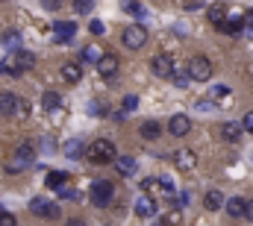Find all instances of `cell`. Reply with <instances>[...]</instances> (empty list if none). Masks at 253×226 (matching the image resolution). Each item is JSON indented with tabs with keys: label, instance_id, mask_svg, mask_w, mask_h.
<instances>
[{
	"label": "cell",
	"instance_id": "60d3db41",
	"mask_svg": "<svg viewBox=\"0 0 253 226\" xmlns=\"http://www.w3.org/2000/svg\"><path fill=\"white\" fill-rule=\"evenodd\" d=\"M186 9L189 12H197V9H203V3H186Z\"/></svg>",
	"mask_w": 253,
	"mask_h": 226
},
{
	"label": "cell",
	"instance_id": "603a6c76",
	"mask_svg": "<svg viewBox=\"0 0 253 226\" xmlns=\"http://www.w3.org/2000/svg\"><path fill=\"white\" fill-rule=\"evenodd\" d=\"M242 30H245V18H242V15L227 18V24H224V33H227V36H236V33H242Z\"/></svg>",
	"mask_w": 253,
	"mask_h": 226
},
{
	"label": "cell",
	"instance_id": "5bb4252c",
	"mask_svg": "<svg viewBox=\"0 0 253 226\" xmlns=\"http://www.w3.org/2000/svg\"><path fill=\"white\" fill-rule=\"evenodd\" d=\"M209 21H212L215 30H224V24H227V6L224 3H212L209 6Z\"/></svg>",
	"mask_w": 253,
	"mask_h": 226
},
{
	"label": "cell",
	"instance_id": "44dd1931",
	"mask_svg": "<svg viewBox=\"0 0 253 226\" xmlns=\"http://www.w3.org/2000/svg\"><path fill=\"white\" fill-rule=\"evenodd\" d=\"M115 170H118L121 176L135 173V159H132V156H118V159H115Z\"/></svg>",
	"mask_w": 253,
	"mask_h": 226
},
{
	"label": "cell",
	"instance_id": "1f68e13d",
	"mask_svg": "<svg viewBox=\"0 0 253 226\" xmlns=\"http://www.w3.org/2000/svg\"><path fill=\"white\" fill-rule=\"evenodd\" d=\"M59 197H62V200H80V194H77L74 188H68V185H65L62 191H59Z\"/></svg>",
	"mask_w": 253,
	"mask_h": 226
},
{
	"label": "cell",
	"instance_id": "7a4b0ae2",
	"mask_svg": "<svg viewBox=\"0 0 253 226\" xmlns=\"http://www.w3.org/2000/svg\"><path fill=\"white\" fill-rule=\"evenodd\" d=\"M33 159H36V147H33V141H24V144H18V150L12 156V165H6V170L9 173H21L24 168L33 165Z\"/></svg>",
	"mask_w": 253,
	"mask_h": 226
},
{
	"label": "cell",
	"instance_id": "9a60e30c",
	"mask_svg": "<svg viewBox=\"0 0 253 226\" xmlns=\"http://www.w3.org/2000/svg\"><path fill=\"white\" fill-rule=\"evenodd\" d=\"M59 74H62V79L68 82V85H74V82H80V79H83V68H80L77 62H65Z\"/></svg>",
	"mask_w": 253,
	"mask_h": 226
},
{
	"label": "cell",
	"instance_id": "2e32d148",
	"mask_svg": "<svg viewBox=\"0 0 253 226\" xmlns=\"http://www.w3.org/2000/svg\"><path fill=\"white\" fill-rule=\"evenodd\" d=\"M59 103H62L59 91H44V94H42V106H44V112H47V114L59 112Z\"/></svg>",
	"mask_w": 253,
	"mask_h": 226
},
{
	"label": "cell",
	"instance_id": "ac0fdd59",
	"mask_svg": "<svg viewBox=\"0 0 253 226\" xmlns=\"http://www.w3.org/2000/svg\"><path fill=\"white\" fill-rule=\"evenodd\" d=\"M68 179H71V176H68L65 170H50V173H47V188H53V191H62Z\"/></svg>",
	"mask_w": 253,
	"mask_h": 226
},
{
	"label": "cell",
	"instance_id": "30bf717a",
	"mask_svg": "<svg viewBox=\"0 0 253 226\" xmlns=\"http://www.w3.org/2000/svg\"><path fill=\"white\" fill-rule=\"evenodd\" d=\"M74 33H77V24H74V21H62V24H56V30H53V41H56V44H68V41L74 38Z\"/></svg>",
	"mask_w": 253,
	"mask_h": 226
},
{
	"label": "cell",
	"instance_id": "7402d4cb",
	"mask_svg": "<svg viewBox=\"0 0 253 226\" xmlns=\"http://www.w3.org/2000/svg\"><path fill=\"white\" fill-rule=\"evenodd\" d=\"M83 153H88V150H85V144H83L80 138H71V141L65 144V156H68V159H77V156H83Z\"/></svg>",
	"mask_w": 253,
	"mask_h": 226
},
{
	"label": "cell",
	"instance_id": "836d02e7",
	"mask_svg": "<svg viewBox=\"0 0 253 226\" xmlns=\"http://www.w3.org/2000/svg\"><path fill=\"white\" fill-rule=\"evenodd\" d=\"M135 106H138V100H135L132 94H126V97H124V112H132Z\"/></svg>",
	"mask_w": 253,
	"mask_h": 226
},
{
	"label": "cell",
	"instance_id": "ab89813d",
	"mask_svg": "<svg viewBox=\"0 0 253 226\" xmlns=\"http://www.w3.org/2000/svg\"><path fill=\"white\" fill-rule=\"evenodd\" d=\"M27 112H30V106H27V103H21V106H18V117H27Z\"/></svg>",
	"mask_w": 253,
	"mask_h": 226
},
{
	"label": "cell",
	"instance_id": "7c38bea8",
	"mask_svg": "<svg viewBox=\"0 0 253 226\" xmlns=\"http://www.w3.org/2000/svg\"><path fill=\"white\" fill-rule=\"evenodd\" d=\"M242 135H245V126H242V123H236V120H227V123H221V138H227L230 144L242 141Z\"/></svg>",
	"mask_w": 253,
	"mask_h": 226
},
{
	"label": "cell",
	"instance_id": "6da1fadb",
	"mask_svg": "<svg viewBox=\"0 0 253 226\" xmlns=\"http://www.w3.org/2000/svg\"><path fill=\"white\" fill-rule=\"evenodd\" d=\"M85 156H88L91 165H115V159H118L115 144H112L109 138H97V141H91Z\"/></svg>",
	"mask_w": 253,
	"mask_h": 226
},
{
	"label": "cell",
	"instance_id": "ba28073f",
	"mask_svg": "<svg viewBox=\"0 0 253 226\" xmlns=\"http://www.w3.org/2000/svg\"><path fill=\"white\" fill-rule=\"evenodd\" d=\"M174 165H177V170L189 173V170H194V165H197V153L189 150V147H180V150L174 153Z\"/></svg>",
	"mask_w": 253,
	"mask_h": 226
},
{
	"label": "cell",
	"instance_id": "d6a6232c",
	"mask_svg": "<svg viewBox=\"0 0 253 226\" xmlns=\"http://www.w3.org/2000/svg\"><path fill=\"white\" fill-rule=\"evenodd\" d=\"M0 226H18V221H15V215L3 212V215H0Z\"/></svg>",
	"mask_w": 253,
	"mask_h": 226
},
{
	"label": "cell",
	"instance_id": "9c48e42d",
	"mask_svg": "<svg viewBox=\"0 0 253 226\" xmlns=\"http://www.w3.org/2000/svg\"><path fill=\"white\" fill-rule=\"evenodd\" d=\"M168 132H171L174 138H183V135H189V132H191L189 114H174V117L168 120Z\"/></svg>",
	"mask_w": 253,
	"mask_h": 226
},
{
	"label": "cell",
	"instance_id": "4fadbf2b",
	"mask_svg": "<svg viewBox=\"0 0 253 226\" xmlns=\"http://www.w3.org/2000/svg\"><path fill=\"white\" fill-rule=\"evenodd\" d=\"M18 106H21V100H18L12 91H0V114H3V117L18 114Z\"/></svg>",
	"mask_w": 253,
	"mask_h": 226
},
{
	"label": "cell",
	"instance_id": "8992f818",
	"mask_svg": "<svg viewBox=\"0 0 253 226\" xmlns=\"http://www.w3.org/2000/svg\"><path fill=\"white\" fill-rule=\"evenodd\" d=\"M112 194H115V185H112V182H106V179L91 182L88 197H91V203H94V206H106V203L112 200Z\"/></svg>",
	"mask_w": 253,
	"mask_h": 226
},
{
	"label": "cell",
	"instance_id": "277c9868",
	"mask_svg": "<svg viewBox=\"0 0 253 226\" xmlns=\"http://www.w3.org/2000/svg\"><path fill=\"white\" fill-rule=\"evenodd\" d=\"M121 41H124L129 50H138L147 44V27L144 24H129L124 33H121Z\"/></svg>",
	"mask_w": 253,
	"mask_h": 226
},
{
	"label": "cell",
	"instance_id": "8fae6325",
	"mask_svg": "<svg viewBox=\"0 0 253 226\" xmlns=\"http://www.w3.org/2000/svg\"><path fill=\"white\" fill-rule=\"evenodd\" d=\"M118 68H121V59L115 56V53H103L100 65H97L100 76H115V74H118Z\"/></svg>",
	"mask_w": 253,
	"mask_h": 226
},
{
	"label": "cell",
	"instance_id": "3957f363",
	"mask_svg": "<svg viewBox=\"0 0 253 226\" xmlns=\"http://www.w3.org/2000/svg\"><path fill=\"white\" fill-rule=\"evenodd\" d=\"M186 74H189V79H194V82H206V79H212L215 68H212V62L206 56H191Z\"/></svg>",
	"mask_w": 253,
	"mask_h": 226
},
{
	"label": "cell",
	"instance_id": "4dcf8cb0",
	"mask_svg": "<svg viewBox=\"0 0 253 226\" xmlns=\"http://www.w3.org/2000/svg\"><path fill=\"white\" fill-rule=\"evenodd\" d=\"M74 9L85 15V12H91V9H94V3H88V0H77V3H74Z\"/></svg>",
	"mask_w": 253,
	"mask_h": 226
},
{
	"label": "cell",
	"instance_id": "d6986e66",
	"mask_svg": "<svg viewBox=\"0 0 253 226\" xmlns=\"http://www.w3.org/2000/svg\"><path fill=\"white\" fill-rule=\"evenodd\" d=\"M221 203H224V197H221V191H218V188L206 191V197H203V206H206L209 212H218V209H221Z\"/></svg>",
	"mask_w": 253,
	"mask_h": 226
},
{
	"label": "cell",
	"instance_id": "ffe728a7",
	"mask_svg": "<svg viewBox=\"0 0 253 226\" xmlns=\"http://www.w3.org/2000/svg\"><path fill=\"white\" fill-rule=\"evenodd\" d=\"M245 209H248V200H242V197L227 200V215H230V218H242V215H245Z\"/></svg>",
	"mask_w": 253,
	"mask_h": 226
},
{
	"label": "cell",
	"instance_id": "e0dca14e",
	"mask_svg": "<svg viewBox=\"0 0 253 226\" xmlns=\"http://www.w3.org/2000/svg\"><path fill=\"white\" fill-rule=\"evenodd\" d=\"M135 215H138V218H153V215H156V203H153L150 197H138V200H135Z\"/></svg>",
	"mask_w": 253,
	"mask_h": 226
},
{
	"label": "cell",
	"instance_id": "5b68a950",
	"mask_svg": "<svg viewBox=\"0 0 253 226\" xmlns=\"http://www.w3.org/2000/svg\"><path fill=\"white\" fill-rule=\"evenodd\" d=\"M150 71L156 74V76H162V79H174V74H177V62H174V56L171 53H159V56L150 59Z\"/></svg>",
	"mask_w": 253,
	"mask_h": 226
},
{
	"label": "cell",
	"instance_id": "4316f807",
	"mask_svg": "<svg viewBox=\"0 0 253 226\" xmlns=\"http://www.w3.org/2000/svg\"><path fill=\"white\" fill-rule=\"evenodd\" d=\"M141 138H147V141L159 138V123H156V120H147V123H141Z\"/></svg>",
	"mask_w": 253,
	"mask_h": 226
},
{
	"label": "cell",
	"instance_id": "83f0119b",
	"mask_svg": "<svg viewBox=\"0 0 253 226\" xmlns=\"http://www.w3.org/2000/svg\"><path fill=\"white\" fill-rule=\"evenodd\" d=\"M180 221H183V215H180L177 209H171V212H168V215H165V218L159 221V226H177Z\"/></svg>",
	"mask_w": 253,
	"mask_h": 226
},
{
	"label": "cell",
	"instance_id": "484cf974",
	"mask_svg": "<svg viewBox=\"0 0 253 226\" xmlns=\"http://www.w3.org/2000/svg\"><path fill=\"white\" fill-rule=\"evenodd\" d=\"M230 97V88L227 85H215L212 91H209V103H224Z\"/></svg>",
	"mask_w": 253,
	"mask_h": 226
},
{
	"label": "cell",
	"instance_id": "cb8c5ba5",
	"mask_svg": "<svg viewBox=\"0 0 253 226\" xmlns=\"http://www.w3.org/2000/svg\"><path fill=\"white\" fill-rule=\"evenodd\" d=\"M3 44H6V50H12V53H21V36H18L15 30L3 36Z\"/></svg>",
	"mask_w": 253,
	"mask_h": 226
},
{
	"label": "cell",
	"instance_id": "f35d334b",
	"mask_svg": "<svg viewBox=\"0 0 253 226\" xmlns=\"http://www.w3.org/2000/svg\"><path fill=\"white\" fill-rule=\"evenodd\" d=\"M245 218L253 224V200H248V209H245Z\"/></svg>",
	"mask_w": 253,
	"mask_h": 226
},
{
	"label": "cell",
	"instance_id": "8d00e7d4",
	"mask_svg": "<svg viewBox=\"0 0 253 226\" xmlns=\"http://www.w3.org/2000/svg\"><path fill=\"white\" fill-rule=\"evenodd\" d=\"M245 33L253 38V12H248V15H245Z\"/></svg>",
	"mask_w": 253,
	"mask_h": 226
},
{
	"label": "cell",
	"instance_id": "f1b7e54d",
	"mask_svg": "<svg viewBox=\"0 0 253 226\" xmlns=\"http://www.w3.org/2000/svg\"><path fill=\"white\" fill-rule=\"evenodd\" d=\"M124 9L129 15H135V18H144V15H147V9H144L141 3H124Z\"/></svg>",
	"mask_w": 253,
	"mask_h": 226
},
{
	"label": "cell",
	"instance_id": "52a82bcc",
	"mask_svg": "<svg viewBox=\"0 0 253 226\" xmlns=\"http://www.w3.org/2000/svg\"><path fill=\"white\" fill-rule=\"evenodd\" d=\"M30 212L33 215H39V218H47V221H53V218H59V209L47 200V197H33V203H30Z\"/></svg>",
	"mask_w": 253,
	"mask_h": 226
},
{
	"label": "cell",
	"instance_id": "d590c367",
	"mask_svg": "<svg viewBox=\"0 0 253 226\" xmlns=\"http://www.w3.org/2000/svg\"><path fill=\"white\" fill-rule=\"evenodd\" d=\"M242 126H245V132H253V112H248L242 117Z\"/></svg>",
	"mask_w": 253,
	"mask_h": 226
},
{
	"label": "cell",
	"instance_id": "7bdbcfd3",
	"mask_svg": "<svg viewBox=\"0 0 253 226\" xmlns=\"http://www.w3.org/2000/svg\"><path fill=\"white\" fill-rule=\"evenodd\" d=\"M0 215H3V209H0Z\"/></svg>",
	"mask_w": 253,
	"mask_h": 226
},
{
	"label": "cell",
	"instance_id": "b9f144b4",
	"mask_svg": "<svg viewBox=\"0 0 253 226\" xmlns=\"http://www.w3.org/2000/svg\"><path fill=\"white\" fill-rule=\"evenodd\" d=\"M68 226H85V221H80V218H74V221H68Z\"/></svg>",
	"mask_w": 253,
	"mask_h": 226
},
{
	"label": "cell",
	"instance_id": "74e56055",
	"mask_svg": "<svg viewBox=\"0 0 253 226\" xmlns=\"http://www.w3.org/2000/svg\"><path fill=\"white\" fill-rule=\"evenodd\" d=\"M153 185H159V182H156V179H144V182H141V191H150Z\"/></svg>",
	"mask_w": 253,
	"mask_h": 226
},
{
	"label": "cell",
	"instance_id": "e575fe53",
	"mask_svg": "<svg viewBox=\"0 0 253 226\" xmlns=\"http://www.w3.org/2000/svg\"><path fill=\"white\" fill-rule=\"evenodd\" d=\"M88 33H91V36H103V24H100V21H91V24H88Z\"/></svg>",
	"mask_w": 253,
	"mask_h": 226
},
{
	"label": "cell",
	"instance_id": "d4e9b609",
	"mask_svg": "<svg viewBox=\"0 0 253 226\" xmlns=\"http://www.w3.org/2000/svg\"><path fill=\"white\" fill-rule=\"evenodd\" d=\"M100 59H103V53H100V47L88 44V47L83 50V56H80V62H94V65H100Z\"/></svg>",
	"mask_w": 253,
	"mask_h": 226
},
{
	"label": "cell",
	"instance_id": "f546056e",
	"mask_svg": "<svg viewBox=\"0 0 253 226\" xmlns=\"http://www.w3.org/2000/svg\"><path fill=\"white\" fill-rule=\"evenodd\" d=\"M159 185H162V194H165V197H174V194H177V185H174L171 179H159Z\"/></svg>",
	"mask_w": 253,
	"mask_h": 226
}]
</instances>
